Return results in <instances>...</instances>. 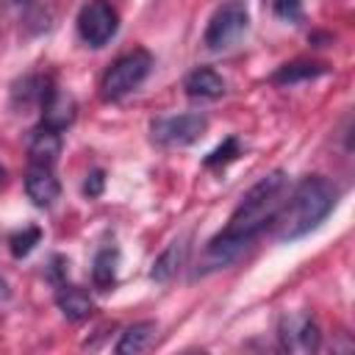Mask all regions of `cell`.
Returning a JSON list of instances; mask_svg holds the SVG:
<instances>
[{"label":"cell","mask_w":355,"mask_h":355,"mask_svg":"<svg viewBox=\"0 0 355 355\" xmlns=\"http://www.w3.org/2000/svg\"><path fill=\"white\" fill-rule=\"evenodd\" d=\"M338 200V189L336 183H330L322 175H308L302 178L294 191L288 194V200H283V205L277 208L275 219H272V233L277 241H294L311 230H316L327 214L336 208Z\"/></svg>","instance_id":"obj_1"},{"label":"cell","mask_w":355,"mask_h":355,"mask_svg":"<svg viewBox=\"0 0 355 355\" xmlns=\"http://www.w3.org/2000/svg\"><path fill=\"white\" fill-rule=\"evenodd\" d=\"M286 186H288V180H286V172H283V169H275V172L263 175V178L239 200V205H236V211L230 214V222H227L225 230H227L230 236H239V239H244V241H252L258 233H263V230L272 225L277 208H280L283 200H286Z\"/></svg>","instance_id":"obj_2"},{"label":"cell","mask_w":355,"mask_h":355,"mask_svg":"<svg viewBox=\"0 0 355 355\" xmlns=\"http://www.w3.org/2000/svg\"><path fill=\"white\" fill-rule=\"evenodd\" d=\"M150 67H153V55L141 47L119 55L103 75V83H100L103 97L105 100H119V97L130 94L150 75Z\"/></svg>","instance_id":"obj_3"},{"label":"cell","mask_w":355,"mask_h":355,"mask_svg":"<svg viewBox=\"0 0 355 355\" xmlns=\"http://www.w3.org/2000/svg\"><path fill=\"white\" fill-rule=\"evenodd\" d=\"M247 25H250V14H247L244 0H227L208 19V28L202 33V44L208 50H225L241 39Z\"/></svg>","instance_id":"obj_4"},{"label":"cell","mask_w":355,"mask_h":355,"mask_svg":"<svg viewBox=\"0 0 355 355\" xmlns=\"http://www.w3.org/2000/svg\"><path fill=\"white\" fill-rule=\"evenodd\" d=\"M208 130V119L202 114H178V116H155L150 122V139L158 147H186L194 144Z\"/></svg>","instance_id":"obj_5"},{"label":"cell","mask_w":355,"mask_h":355,"mask_svg":"<svg viewBox=\"0 0 355 355\" xmlns=\"http://www.w3.org/2000/svg\"><path fill=\"white\" fill-rule=\"evenodd\" d=\"M119 28V14L108 0H89L78 11V36L89 47H103L114 39Z\"/></svg>","instance_id":"obj_6"},{"label":"cell","mask_w":355,"mask_h":355,"mask_svg":"<svg viewBox=\"0 0 355 355\" xmlns=\"http://www.w3.org/2000/svg\"><path fill=\"white\" fill-rule=\"evenodd\" d=\"M277 338H280V347L286 352H316L319 341H322V333H319V324L313 322V316L288 313V316L280 319Z\"/></svg>","instance_id":"obj_7"},{"label":"cell","mask_w":355,"mask_h":355,"mask_svg":"<svg viewBox=\"0 0 355 355\" xmlns=\"http://www.w3.org/2000/svg\"><path fill=\"white\" fill-rule=\"evenodd\" d=\"M247 247H250V241H244V239H239V236H230L227 230L216 233V236L205 244V250H202V255H200L197 275H208V272H216V269H225V266L236 263V261L244 255Z\"/></svg>","instance_id":"obj_8"},{"label":"cell","mask_w":355,"mask_h":355,"mask_svg":"<svg viewBox=\"0 0 355 355\" xmlns=\"http://www.w3.org/2000/svg\"><path fill=\"white\" fill-rule=\"evenodd\" d=\"M25 191L33 200V205H39V208L53 205L61 194V183L53 175V166H33L31 164V169L25 175Z\"/></svg>","instance_id":"obj_9"},{"label":"cell","mask_w":355,"mask_h":355,"mask_svg":"<svg viewBox=\"0 0 355 355\" xmlns=\"http://www.w3.org/2000/svg\"><path fill=\"white\" fill-rule=\"evenodd\" d=\"M39 108H42V125L53 128V130H64L75 119V100L69 94H64L61 89H55V86L47 89Z\"/></svg>","instance_id":"obj_10"},{"label":"cell","mask_w":355,"mask_h":355,"mask_svg":"<svg viewBox=\"0 0 355 355\" xmlns=\"http://www.w3.org/2000/svg\"><path fill=\"white\" fill-rule=\"evenodd\" d=\"M61 155V130H53V128H39L33 136H31V144H28V158L33 166H53Z\"/></svg>","instance_id":"obj_11"},{"label":"cell","mask_w":355,"mask_h":355,"mask_svg":"<svg viewBox=\"0 0 355 355\" xmlns=\"http://www.w3.org/2000/svg\"><path fill=\"white\" fill-rule=\"evenodd\" d=\"M183 89L189 97H200V100H216L225 94V80L216 69L211 67H197L186 75L183 80Z\"/></svg>","instance_id":"obj_12"},{"label":"cell","mask_w":355,"mask_h":355,"mask_svg":"<svg viewBox=\"0 0 355 355\" xmlns=\"http://www.w3.org/2000/svg\"><path fill=\"white\" fill-rule=\"evenodd\" d=\"M55 305L58 311L69 319V322H83L92 316L94 311V302L89 297V291L78 288V286H61L58 294H55Z\"/></svg>","instance_id":"obj_13"},{"label":"cell","mask_w":355,"mask_h":355,"mask_svg":"<svg viewBox=\"0 0 355 355\" xmlns=\"http://www.w3.org/2000/svg\"><path fill=\"white\" fill-rule=\"evenodd\" d=\"M186 252H189L186 239L172 241V244H169V247L155 258V263H153V269H150V277H153L155 283H166V280H172V277L178 275V269L183 266Z\"/></svg>","instance_id":"obj_14"},{"label":"cell","mask_w":355,"mask_h":355,"mask_svg":"<svg viewBox=\"0 0 355 355\" xmlns=\"http://www.w3.org/2000/svg\"><path fill=\"white\" fill-rule=\"evenodd\" d=\"M53 86L50 78H42V75H25L22 80L14 83L11 89V103L17 108H28V105H42L47 89Z\"/></svg>","instance_id":"obj_15"},{"label":"cell","mask_w":355,"mask_h":355,"mask_svg":"<svg viewBox=\"0 0 355 355\" xmlns=\"http://www.w3.org/2000/svg\"><path fill=\"white\" fill-rule=\"evenodd\" d=\"M155 330H158V324L155 322H136V324H130L125 333H122V338L116 341V352L119 355H133V352H144L150 344H153V336H155Z\"/></svg>","instance_id":"obj_16"},{"label":"cell","mask_w":355,"mask_h":355,"mask_svg":"<svg viewBox=\"0 0 355 355\" xmlns=\"http://www.w3.org/2000/svg\"><path fill=\"white\" fill-rule=\"evenodd\" d=\"M327 72V64H319V61H291V64H283L275 75H272V83L277 86H291V83H300V80H311V78H319Z\"/></svg>","instance_id":"obj_17"},{"label":"cell","mask_w":355,"mask_h":355,"mask_svg":"<svg viewBox=\"0 0 355 355\" xmlns=\"http://www.w3.org/2000/svg\"><path fill=\"white\" fill-rule=\"evenodd\" d=\"M116 250L114 247H105L94 255V266H92V280L100 291H108L114 283H116Z\"/></svg>","instance_id":"obj_18"},{"label":"cell","mask_w":355,"mask_h":355,"mask_svg":"<svg viewBox=\"0 0 355 355\" xmlns=\"http://www.w3.org/2000/svg\"><path fill=\"white\" fill-rule=\"evenodd\" d=\"M39 239H42V230L36 225H28V227H22V230L8 236V250H11L14 258H25L39 244Z\"/></svg>","instance_id":"obj_19"},{"label":"cell","mask_w":355,"mask_h":355,"mask_svg":"<svg viewBox=\"0 0 355 355\" xmlns=\"http://www.w3.org/2000/svg\"><path fill=\"white\" fill-rule=\"evenodd\" d=\"M239 153H241V150H239V139H236V136H230V139H225V141H222V144H219V147H216V150H214L202 164H205L208 169H214V166H225V164H230Z\"/></svg>","instance_id":"obj_20"},{"label":"cell","mask_w":355,"mask_h":355,"mask_svg":"<svg viewBox=\"0 0 355 355\" xmlns=\"http://www.w3.org/2000/svg\"><path fill=\"white\" fill-rule=\"evenodd\" d=\"M272 11L283 22H302V17H305L302 0H272Z\"/></svg>","instance_id":"obj_21"},{"label":"cell","mask_w":355,"mask_h":355,"mask_svg":"<svg viewBox=\"0 0 355 355\" xmlns=\"http://www.w3.org/2000/svg\"><path fill=\"white\" fill-rule=\"evenodd\" d=\"M103 189H105V172L103 169H92L86 175V180H83V194L86 197H100Z\"/></svg>","instance_id":"obj_22"},{"label":"cell","mask_w":355,"mask_h":355,"mask_svg":"<svg viewBox=\"0 0 355 355\" xmlns=\"http://www.w3.org/2000/svg\"><path fill=\"white\" fill-rule=\"evenodd\" d=\"M3 3V8H22V6H28L31 0H0Z\"/></svg>","instance_id":"obj_23"},{"label":"cell","mask_w":355,"mask_h":355,"mask_svg":"<svg viewBox=\"0 0 355 355\" xmlns=\"http://www.w3.org/2000/svg\"><path fill=\"white\" fill-rule=\"evenodd\" d=\"M6 297H8V283L0 277V300H6Z\"/></svg>","instance_id":"obj_24"},{"label":"cell","mask_w":355,"mask_h":355,"mask_svg":"<svg viewBox=\"0 0 355 355\" xmlns=\"http://www.w3.org/2000/svg\"><path fill=\"white\" fill-rule=\"evenodd\" d=\"M3 175H6V172H3V166H0V183H3Z\"/></svg>","instance_id":"obj_25"}]
</instances>
